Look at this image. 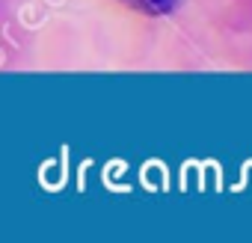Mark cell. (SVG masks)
<instances>
[{"label":"cell","mask_w":252,"mask_h":243,"mask_svg":"<svg viewBox=\"0 0 252 243\" xmlns=\"http://www.w3.org/2000/svg\"><path fill=\"white\" fill-rule=\"evenodd\" d=\"M122 3L143 15H169L178 6V0H122Z\"/></svg>","instance_id":"6da1fadb"}]
</instances>
